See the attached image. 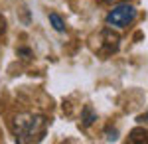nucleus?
<instances>
[{
  "mask_svg": "<svg viewBox=\"0 0 148 144\" xmlns=\"http://www.w3.org/2000/svg\"><path fill=\"white\" fill-rule=\"evenodd\" d=\"M49 22H51V26H53L56 32H65V22H63V18H61L59 14L51 12V14H49Z\"/></svg>",
  "mask_w": 148,
  "mask_h": 144,
  "instance_id": "6",
  "label": "nucleus"
},
{
  "mask_svg": "<svg viewBox=\"0 0 148 144\" xmlns=\"http://www.w3.org/2000/svg\"><path fill=\"white\" fill-rule=\"evenodd\" d=\"M18 53L26 56V59H30V57H32V51H30V49H26V47H20V49H18Z\"/></svg>",
  "mask_w": 148,
  "mask_h": 144,
  "instance_id": "9",
  "label": "nucleus"
},
{
  "mask_svg": "<svg viewBox=\"0 0 148 144\" xmlns=\"http://www.w3.org/2000/svg\"><path fill=\"white\" fill-rule=\"evenodd\" d=\"M103 4H119V2H125V0H101Z\"/></svg>",
  "mask_w": 148,
  "mask_h": 144,
  "instance_id": "10",
  "label": "nucleus"
},
{
  "mask_svg": "<svg viewBox=\"0 0 148 144\" xmlns=\"http://www.w3.org/2000/svg\"><path fill=\"white\" fill-rule=\"evenodd\" d=\"M4 34H6V18L0 12V36H4Z\"/></svg>",
  "mask_w": 148,
  "mask_h": 144,
  "instance_id": "7",
  "label": "nucleus"
},
{
  "mask_svg": "<svg viewBox=\"0 0 148 144\" xmlns=\"http://www.w3.org/2000/svg\"><path fill=\"white\" fill-rule=\"evenodd\" d=\"M140 124H148V111L146 112H142V115H138V119H136Z\"/></svg>",
  "mask_w": 148,
  "mask_h": 144,
  "instance_id": "8",
  "label": "nucleus"
},
{
  "mask_svg": "<svg viewBox=\"0 0 148 144\" xmlns=\"http://www.w3.org/2000/svg\"><path fill=\"white\" fill-rule=\"evenodd\" d=\"M12 130L20 144L42 142L47 132V119L40 112H20L12 121Z\"/></svg>",
  "mask_w": 148,
  "mask_h": 144,
  "instance_id": "1",
  "label": "nucleus"
},
{
  "mask_svg": "<svg viewBox=\"0 0 148 144\" xmlns=\"http://www.w3.org/2000/svg\"><path fill=\"white\" fill-rule=\"evenodd\" d=\"M136 20V8L128 2H119L113 10L107 14V24L114 28H128L130 24Z\"/></svg>",
  "mask_w": 148,
  "mask_h": 144,
  "instance_id": "3",
  "label": "nucleus"
},
{
  "mask_svg": "<svg viewBox=\"0 0 148 144\" xmlns=\"http://www.w3.org/2000/svg\"><path fill=\"white\" fill-rule=\"evenodd\" d=\"M89 47L93 53L101 57H111L119 51L121 47V36L116 32H113L111 28H103L97 34H93L89 38Z\"/></svg>",
  "mask_w": 148,
  "mask_h": 144,
  "instance_id": "2",
  "label": "nucleus"
},
{
  "mask_svg": "<svg viewBox=\"0 0 148 144\" xmlns=\"http://www.w3.org/2000/svg\"><path fill=\"white\" fill-rule=\"evenodd\" d=\"M128 142H132V144H148V128L138 126V128H134V130H130V134H128Z\"/></svg>",
  "mask_w": 148,
  "mask_h": 144,
  "instance_id": "4",
  "label": "nucleus"
},
{
  "mask_svg": "<svg viewBox=\"0 0 148 144\" xmlns=\"http://www.w3.org/2000/svg\"><path fill=\"white\" fill-rule=\"evenodd\" d=\"M95 121H97V115L93 111V107L91 105H85V107H83V112H81V124L87 128V126H91Z\"/></svg>",
  "mask_w": 148,
  "mask_h": 144,
  "instance_id": "5",
  "label": "nucleus"
}]
</instances>
